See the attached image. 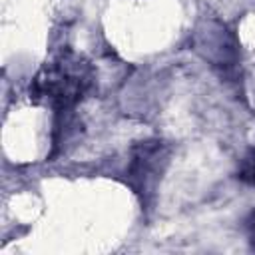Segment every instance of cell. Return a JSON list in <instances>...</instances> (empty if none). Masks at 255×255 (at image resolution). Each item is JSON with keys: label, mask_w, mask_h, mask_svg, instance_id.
<instances>
[{"label": "cell", "mask_w": 255, "mask_h": 255, "mask_svg": "<svg viewBox=\"0 0 255 255\" xmlns=\"http://www.w3.org/2000/svg\"><path fill=\"white\" fill-rule=\"evenodd\" d=\"M92 86V68L76 54H62L50 62L32 82L30 96L54 110H68L78 104Z\"/></svg>", "instance_id": "cell-1"}, {"label": "cell", "mask_w": 255, "mask_h": 255, "mask_svg": "<svg viewBox=\"0 0 255 255\" xmlns=\"http://www.w3.org/2000/svg\"><path fill=\"white\" fill-rule=\"evenodd\" d=\"M165 163H167V149L163 141H157V139L141 141L133 149L128 175H129L131 187L135 189V193L143 197V201H147L153 195L159 183V177L165 169Z\"/></svg>", "instance_id": "cell-2"}, {"label": "cell", "mask_w": 255, "mask_h": 255, "mask_svg": "<svg viewBox=\"0 0 255 255\" xmlns=\"http://www.w3.org/2000/svg\"><path fill=\"white\" fill-rule=\"evenodd\" d=\"M199 54L221 72V76H229L237 68V46L225 26L217 22H207L205 30L197 32L195 38Z\"/></svg>", "instance_id": "cell-3"}, {"label": "cell", "mask_w": 255, "mask_h": 255, "mask_svg": "<svg viewBox=\"0 0 255 255\" xmlns=\"http://www.w3.org/2000/svg\"><path fill=\"white\" fill-rule=\"evenodd\" d=\"M245 233H247L249 247L255 251V209H251L249 215L245 217Z\"/></svg>", "instance_id": "cell-5"}, {"label": "cell", "mask_w": 255, "mask_h": 255, "mask_svg": "<svg viewBox=\"0 0 255 255\" xmlns=\"http://www.w3.org/2000/svg\"><path fill=\"white\" fill-rule=\"evenodd\" d=\"M237 177H239L243 183L255 185V149H251L249 153H245L243 159L239 161Z\"/></svg>", "instance_id": "cell-4"}]
</instances>
